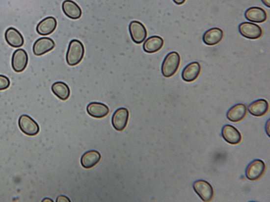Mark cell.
<instances>
[{
	"label": "cell",
	"instance_id": "1",
	"mask_svg": "<svg viewBox=\"0 0 270 202\" xmlns=\"http://www.w3.org/2000/svg\"><path fill=\"white\" fill-rule=\"evenodd\" d=\"M85 53L83 43L78 40L70 42L66 54V61L69 66L74 67L82 61Z\"/></svg>",
	"mask_w": 270,
	"mask_h": 202
},
{
	"label": "cell",
	"instance_id": "2",
	"mask_svg": "<svg viewBox=\"0 0 270 202\" xmlns=\"http://www.w3.org/2000/svg\"><path fill=\"white\" fill-rule=\"evenodd\" d=\"M181 63L180 54L176 51L169 53L164 58L161 67L162 75L166 78H170L174 76Z\"/></svg>",
	"mask_w": 270,
	"mask_h": 202
},
{
	"label": "cell",
	"instance_id": "3",
	"mask_svg": "<svg viewBox=\"0 0 270 202\" xmlns=\"http://www.w3.org/2000/svg\"><path fill=\"white\" fill-rule=\"evenodd\" d=\"M194 192L204 202H210L214 198V192L212 185L203 179L197 180L193 184Z\"/></svg>",
	"mask_w": 270,
	"mask_h": 202
},
{
	"label": "cell",
	"instance_id": "4",
	"mask_svg": "<svg viewBox=\"0 0 270 202\" xmlns=\"http://www.w3.org/2000/svg\"><path fill=\"white\" fill-rule=\"evenodd\" d=\"M130 35L133 41L140 45L147 37V30L143 24L137 21H133L129 25Z\"/></svg>",
	"mask_w": 270,
	"mask_h": 202
},
{
	"label": "cell",
	"instance_id": "5",
	"mask_svg": "<svg viewBox=\"0 0 270 202\" xmlns=\"http://www.w3.org/2000/svg\"><path fill=\"white\" fill-rule=\"evenodd\" d=\"M239 30L242 36L250 40L258 39L263 35V30L260 26L247 22L241 24Z\"/></svg>",
	"mask_w": 270,
	"mask_h": 202
},
{
	"label": "cell",
	"instance_id": "6",
	"mask_svg": "<svg viewBox=\"0 0 270 202\" xmlns=\"http://www.w3.org/2000/svg\"><path fill=\"white\" fill-rule=\"evenodd\" d=\"M266 169V164L264 161L259 159L253 160L246 169V177L251 181H257L263 176Z\"/></svg>",
	"mask_w": 270,
	"mask_h": 202
},
{
	"label": "cell",
	"instance_id": "7",
	"mask_svg": "<svg viewBox=\"0 0 270 202\" xmlns=\"http://www.w3.org/2000/svg\"><path fill=\"white\" fill-rule=\"evenodd\" d=\"M19 126L22 132L28 136H35L40 132L39 125L34 119L26 114L20 117Z\"/></svg>",
	"mask_w": 270,
	"mask_h": 202
},
{
	"label": "cell",
	"instance_id": "8",
	"mask_svg": "<svg viewBox=\"0 0 270 202\" xmlns=\"http://www.w3.org/2000/svg\"><path fill=\"white\" fill-rule=\"evenodd\" d=\"M28 63V54L24 49H19L14 52L12 59V66L15 72H23L26 69Z\"/></svg>",
	"mask_w": 270,
	"mask_h": 202
},
{
	"label": "cell",
	"instance_id": "9",
	"mask_svg": "<svg viewBox=\"0 0 270 202\" xmlns=\"http://www.w3.org/2000/svg\"><path fill=\"white\" fill-rule=\"evenodd\" d=\"M55 47V43L51 38L41 37L36 40L32 47L35 56H40L51 51Z\"/></svg>",
	"mask_w": 270,
	"mask_h": 202
},
{
	"label": "cell",
	"instance_id": "10",
	"mask_svg": "<svg viewBox=\"0 0 270 202\" xmlns=\"http://www.w3.org/2000/svg\"><path fill=\"white\" fill-rule=\"evenodd\" d=\"M129 117L128 109L120 108L113 113L112 117L113 127L118 131H122L126 128Z\"/></svg>",
	"mask_w": 270,
	"mask_h": 202
},
{
	"label": "cell",
	"instance_id": "11",
	"mask_svg": "<svg viewBox=\"0 0 270 202\" xmlns=\"http://www.w3.org/2000/svg\"><path fill=\"white\" fill-rule=\"evenodd\" d=\"M221 136L226 143L231 145L240 144L242 139L240 131L230 125L224 126L221 129Z\"/></svg>",
	"mask_w": 270,
	"mask_h": 202
},
{
	"label": "cell",
	"instance_id": "12",
	"mask_svg": "<svg viewBox=\"0 0 270 202\" xmlns=\"http://www.w3.org/2000/svg\"><path fill=\"white\" fill-rule=\"evenodd\" d=\"M57 20L52 16H49L41 21L36 26V31L41 36L51 35L56 29Z\"/></svg>",
	"mask_w": 270,
	"mask_h": 202
},
{
	"label": "cell",
	"instance_id": "13",
	"mask_svg": "<svg viewBox=\"0 0 270 202\" xmlns=\"http://www.w3.org/2000/svg\"><path fill=\"white\" fill-rule=\"evenodd\" d=\"M5 40L8 45L13 48H18L24 45V38L17 29L10 27L5 32Z\"/></svg>",
	"mask_w": 270,
	"mask_h": 202
},
{
	"label": "cell",
	"instance_id": "14",
	"mask_svg": "<svg viewBox=\"0 0 270 202\" xmlns=\"http://www.w3.org/2000/svg\"><path fill=\"white\" fill-rule=\"evenodd\" d=\"M62 8L64 14L70 19L78 20L82 16V9L72 0H65Z\"/></svg>",
	"mask_w": 270,
	"mask_h": 202
},
{
	"label": "cell",
	"instance_id": "15",
	"mask_svg": "<svg viewBox=\"0 0 270 202\" xmlns=\"http://www.w3.org/2000/svg\"><path fill=\"white\" fill-rule=\"evenodd\" d=\"M201 72V65L197 62H192L183 69L182 78L183 80L190 83L197 79Z\"/></svg>",
	"mask_w": 270,
	"mask_h": 202
},
{
	"label": "cell",
	"instance_id": "16",
	"mask_svg": "<svg viewBox=\"0 0 270 202\" xmlns=\"http://www.w3.org/2000/svg\"><path fill=\"white\" fill-rule=\"evenodd\" d=\"M223 36L224 32L222 30L218 28H213L204 32L203 41L205 45L214 46L221 42Z\"/></svg>",
	"mask_w": 270,
	"mask_h": 202
},
{
	"label": "cell",
	"instance_id": "17",
	"mask_svg": "<svg viewBox=\"0 0 270 202\" xmlns=\"http://www.w3.org/2000/svg\"><path fill=\"white\" fill-rule=\"evenodd\" d=\"M247 112V107L243 103H237L229 109L227 112L226 117L230 122L237 123L244 119Z\"/></svg>",
	"mask_w": 270,
	"mask_h": 202
},
{
	"label": "cell",
	"instance_id": "18",
	"mask_svg": "<svg viewBox=\"0 0 270 202\" xmlns=\"http://www.w3.org/2000/svg\"><path fill=\"white\" fill-rule=\"evenodd\" d=\"M86 111L91 117L100 119L106 117L109 114V108L104 103L93 102L86 107Z\"/></svg>",
	"mask_w": 270,
	"mask_h": 202
},
{
	"label": "cell",
	"instance_id": "19",
	"mask_svg": "<svg viewBox=\"0 0 270 202\" xmlns=\"http://www.w3.org/2000/svg\"><path fill=\"white\" fill-rule=\"evenodd\" d=\"M245 18L247 20L252 22V23L261 24L267 20L268 15L263 8L253 7L248 8L246 10Z\"/></svg>",
	"mask_w": 270,
	"mask_h": 202
},
{
	"label": "cell",
	"instance_id": "20",
	"mask_svg": "<svg viewBox=\"0 0 270 202\" xmlns=\"http://www.w3.org/2000/svg\"><path fill=\"white\" fill-rule=\"evenodd\" d=\"M164 41L159 36H152L144 41L143 45V50L148 53L158 52L164 46Z\"/></svg>",
	"mask_w": 270,
	"mask_h": 202
},
{
	"label": "cell",
	"instance_id": "21",
	"mask_svg": "<svg viewBox=\"0 0 270 202\" xmlns=\"http://www.w3.org/2000/svg\"><path fill=\"white\" fill-rule=\"evenodd\" d=\"M269 105L268 101L263 99L258 100L251 102L248 110L252 116L257 117H263L268 113Z\"/></svg>",
	"mask_w": 270,
	"mask_h": 202
},
{
	"label": "cell",
	"instance_id": "22",
	"mask_svg": "<svg viewBox=\"0 0 270 202\" xmlns=\"http://www.w3.org/2000/svg\"><path fill=\"white\" fill-rule=\"evenodd\" d=\"M101 158V155L99 152L94 150L88 151L81 157V165L85 169L93 168L100 162Z\"/></svg>",
	"mask_w": 270,
	"mask_h": 202
},
{
	"label": "cell",
	"instance_id": "23",
	"mask_svg": "<svg viewBox=\"0 0 270 202\" xmlns=\"http://www.w3.org/2000/svg\"><path fill=\"white\" fill-rule=\"evenodd\" d=\"M52 91L59 100L66 101L70 95V90L67 84L62 81H57L52 86Z\"/></svg>",
	"mask_w": 270,
	"mask_h": 202
},
{
	"label": "cell",
	"instance_id": "24",
	"mask_svg": "<svg viewBox=\"0 0 270 202\" xmlns=\"http://www.w3.org/2000/svg\"><path fill=\"white\" fill-rule=\"evenodd\" d=\"M10 85V81L7 76L0 75V91L6 90Z\"/></svg>",
	"mask_w": 270,
	"mask_h": 202
},
{
	"label": "cell",
	"instance_id": "25",
	"mask_svg": "<svg viewBox=\"0 0 270 202\" xmlns=\"http://www.w3.org/2000/svg\"><path fill=\"white\" fill-rule=\"evenodd\" d=\"M173 1L177 5H181L183 3H185L186 1V0H173Z\"/></svg>",
	"mask_w": 270,
	"mask_h": 202
},
{
	"label": "cell",
	"instance_id": "26",
	"mask_svg": "<svg viewBox=\"0 0 270 202\" xmlns=\"http://www.w3.org/2000/svg\"><path fill=\"white\" fill-rule=\"evenodd\" d=\"M262 1L267 7H270V0H262Z\"/></svg>",
	"mask_w": 270,
	"mask_h": 202
}]
</instances>
